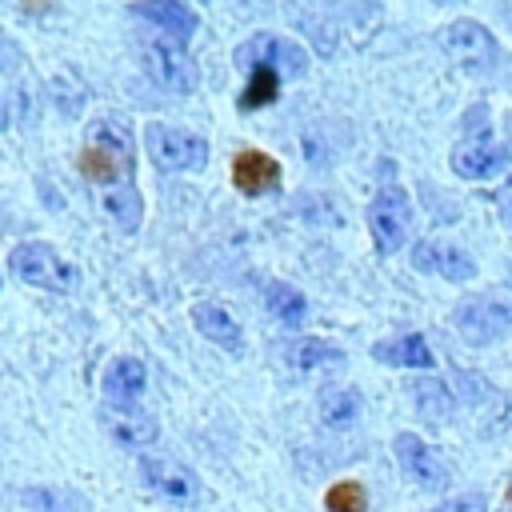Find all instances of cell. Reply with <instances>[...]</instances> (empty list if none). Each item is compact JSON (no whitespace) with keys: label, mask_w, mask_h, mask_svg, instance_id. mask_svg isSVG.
Returning <instances> with one entry per match:
<instances>
[{"label":"cell","mask_w":512,"mask_h":512,"mask_svg":"<svg viewBox=\"0 0 512 512\" xmlns=\"http://www.w3.org/2000/svg\"><path fill=\"white\" fill-rule=\"evenodd\" d=\"M360 416V392L356 388H324L320 392V420L324 424H352Z\"/></svg>","instance_id":"20"},{"label":"cell","mask_w":512,"mask_h":512,"mask_svg":"<svg viewBox=\"0 0 512 512\" xmlns=\"http://www.w3.org/2000/svg\"><path fill=\"white\" fill-rule=\"evenodd\" d=\"M396 460H400V468L420 484V488H428V492H440L444 484H448V468H444V460L416 436V432H400L396 436Z\"/></svg>","instance_id":"10"},{"label":"cell","mask_w":512,"mask_h":512,"mask_svg":"<svg viewBox=\"0 0 512 512\" xmlns=\"http://www.w3.org/2000/svg\"><path fill=\"white\" fill-rule=\"evenodd\" d=\"M368 228H372V240L380 252H396L404 240H408V228H412V200L404 188L388 184L376 192V200L368 204Z\"/></svg>","instance_id":"5"},{"label":"cell","mask_w":512,"mask_h":512,"mask_svg":"<svg viewBox=\"0 0 512 512\" xmlns=\"http://www.w3.org/2000/svg\"><path fill=\"white\" fill-rule=\"evenodd\" d=\"M76 164H80V172L88 180H100L108 188L116 180H128L132 164H136V144H132V132L124 128V120H108V116L92 120Z\"/></svg>","instance_id":"1"},{"label":"cell","mask_w":512,"mask_h":512,"mask_svg":"<svg viewBox=\"0 0 512 512\" xmlns=\"http://www.w3.org/2000/svg\"><path fill=\"white\" fill-rule=\"evenodd\" d=\"M436 4H460V0H436Z\"/></svg>","instance_id":"30"},{"label":"cell","mask_w":512,"mask_h":512,"mask_svg":"<svg viewBox=\"0 0 512 512\" xmlns=\"http://www.w3.org/2000/svg\"><path fill=\"white\" fill-rule=\"evenodd\" d=\"M412 396H416L420 416H428V420H444V416L452 412V392H448L440 380H416Z\"/></svg>","instance_id":"24"},{"label":"cell","mask_w":512,"mask_h":512,"mask_svg":"<svg viewBox=\"0 0 512 512\" xmlns=\"http://www.w3.org/2000/svg\"><path fill=\"white\" fill-rule=\"evenodd\" d=\"M508 160V144L496 140L492 128H476L468 132L456 148H452V172L456 176H468V180H488L504 168Z\"/></svg>","instance_id":"7"},{"label":"cell","mask_w":512,"mask_h":512,"mask_svg":"<svg viewBox=\"0 0 512 512\" xmlns=\"http://www.w3.org/2000/svg\"><path fill=\"white\" fill-rule=\"evenodd\" d=\"M372 356L380 364H392V368H432V348L424 336L408 332V336H396V340H380L372 348Z\"/></svg>","instance_id":"17"},{"label":"cell","mask_w":512,"mask_h":512,"mask_svg":"<svg viewBox=\"0 0 512 512\" xmlns=\"http://www.w3.org/2000/svg\"><path fill=\"white\" fill-rule=\"evenodd\" d=\"M100 208L112 216V224L116 228H124V232H132L140 220H144V200H140V192L132 188V184H112L108 192H100Z\"/></svg>","instance_id":"18"},{"label":"cell","mask_w":512,"mask_h":512,"mask_svg":"<svg viewBox=\"0 0 512 512\" xmlns=\"http://www.w3.org/2000/svg\"><path fill=\"white\" fill-rule=\"evenodd\" d=\"M288 360H292V368H300V372H308V368H320V364H332V360H340V348L336 344H328V340H296L292 348H288Z\"/></svg>","instance_id":"23"},{"label":"cell","mask_w":512,"mask_h":512,"mask_svg":"<svg viewBox=\"0 0 512 512\" xmlns=\"http://www.w3.org/2000/svg\"><path fill=\"white\" fill-rule=\"evenodd\" d=\"M236 64H244V68L264 64V68H276L280 76H300L304 64H308V56H304V48L292 44V40H280V36H252L248 44L236 48Z\"/></svg>","instance_id":"9"},{"label":"cell","mask_w":512,"mask_h":512,"mask_svg":"<svg viewBox=\"0 0 512 512\" xmlns=\"http://www.w3.org/2000/svg\"><path fill=\"white\" fill-rule=\"evenodd\" d=\"M432 512H488V500H484L480 492H468V496H456V500L436 504Z\"/></svg>","instance_id":"26"},{"label":"cell","mask_w":512,"mask_h":512,"mask_svg":"<svg viewBox=\"0 0 512 512\" xmlns=\"http://www.w3.org/2000/svg\"><path fill=\"white\" fill-rule=\"evenodd\" d=\"M144 72L168 92H192L196 88V64L180 40H148L144 44Z\"/></svg>","instance_id":"8"},{"label":"cell","mask_w":512,"mask_h":512,"mask_svg":"<svg viewBox=\"0 0 512 512\" xmlns=\"http://www.w3.org/2000/svg\"><path fill=\"white\" fill-rule=\"evenodd\" d=\"M148 156L160 172H196L208 164V140L196 132H180L168 124H148L144 132Z\"/></svg>","instance_id":"3"},{"label":"cell","mask_w":512,"mask_h":512,"mask_svg":"<svg viewBox=\"0 0 512 512\" xmlns=\"http://www.w3.org/2000/svg\"><path fill=\"white\" fill-rule=\"evenodd\" d=\"M108 428H112V436L120 440V444H128V448H144V444H152L156 440V420L152 416H144V412H136V408H112L108 412Z\"/></svg>","instance_id":"19"},{"label":"cell","mask_w":512,"mask_h":512,"mask_svg":"<svg viewBox=\"0 0 512 512\" xmlns=\"http://www.w3.org/2000/svg\"><path fill=\"white\" fill-rule=\"evenodd\" d=\"M12 272L32 284V288H48V292H76L80 288V268L72 260H64L52 244L44 240H24L12 248Z\"/></svg>","instance_id":"2"},{"label":"cell","mask_w":512,"mask_h":512,"mask_svg":"<svg viewBox=\"0 0 512 512\" xmlns=\"http://www.w3.org/2000/svg\"><path fill=\"white\" fill-rule=\"evenodd\" d=\"M500 208H504V216L512 220V184H508V188L500 192Z\"/></svg>","instance_id":"27"},{"label":"cell","mask_w":512,"mask_h":512,"mask_svg":"<svg viewBox=\"0 0 512 512\" xmlns=\"http://www.w3.org/2000/svg\"><path fill=\"white\" fill-rule=\"evenodd\" d=\"M140 476H144V484L156 496H164L172 504H192L196 492H200L196 488V476L184 464H172V460H160V456H144L140 460Z\"/></svg>","instance_id":"12"},{"label":"cell","mask_w":512,"mask_h":512,"mask_svg":"<svg viewBox=\"0 0 512 512\" xmlns=\"http://www.w3.org/2000/svg\"><path fill=\"white\" fill-rule=\"evenodd\" d=\"M232 184H236L244 196H264V192H272V188L280 184V164H276L272 156L256 152V148H244V152H236V160H232Z\"/></svg>","instance_id":"13"},{"label":"cell","mask_w":512,"mask_h":512,"mask_svg":"<svg viewBox=\"0 0 512 512\" xmlns=\"http://www.w3.org/2000/svg\"><path fill=\"white\" fill-rule=\"evenodd\" d=\"M276 88H280V72H276V68L256 64V68H252V76H248V84H244V92H240V108H244V112H252V108L272 104V100H276Z\"/></svg>","instance_id":"21"},{"label":"cell","mask_w":512,"mask_h":512,"mask_svg":"<svg viewBox=\"0 0 512 512\" xmlns=\"http://www.w3.org/2000/svg\"><path fill=\"white\" fill-rule=\"evenodd\" d=\"M264 300H268V308H272L284 324H300V320H304V312H308L304 296H300L292 284H280V280H272V284L264 288Z\"/></svg>","instance_id":"22"},{"label":"cell","mask_w":512,"mask_h":512,"mask_svg":"<svg viewBox=\"0 0 512 512\" xmlns=\"http://www.w3.org/2000/svg\"><path fill=\"white\" fill-rule=\"evenodd\" d=\"M192 324H196V332H200V336H208V340H212V344H220L224 352H240V348H244L240 324H236L220 304H208V300L192 304Z\"/></svg>","instance_id":"15"},{"label":"cell","mask_w":512,"mask_h":512,"mask_svg":"<svg viewBox=\"0 0 512 512\" xmlns=\"http://www.w3.org/2000/svg\"><path fill=\"white\" fill-rule=\"evenodd\" d=\"M132 16L152 20L156 28L168 32V40H180V44L196 32V12L180 0H140V4H132Z\"/></svg>","instance_id":"14"},{"label":"cell","mask_w":512,"mask_h":512,"mask_svg":"<svg viewBox=\"0 0 512 512\" xmlns=\"http://www.w3.org/2000/svg\"><path fill=\"white\" fill-rule=\"evenodd\" d=\"M8 120H12V112H8V104H4V96H0V128H8Z\"/></svg>","instance_id":"28"},{"label":"cell","mask_w":512,"mask_h":512,"mask_svg":"<svg viewBox=\"0 0 512 512\" xmlns=\"http://www.w3.org/2000/svg\"><path fill=\"white\" fill-rule=\"evenodd\" d=\"M452 324L468 344H492L512 328V308L492 296H468L452 308Z\"/></svg>","instance_id":"6"},{"label":"cell","mask_w":512,"mask_h":512,"mask_svg":"<svg viewBox=\"0 0 512 512\" xmlns=\"http://www.w3.org/2000/svg\"><path fill=\"white\" fill-rule=\"evenodd\" d=\"M412 264H416L420 272H436V276L456 280V284H464V280L476 276V260H472L464 248L444 244V240H420V244L412 248Z\"/></svg>","instance_id":"11"},{"label":"cell","mask_w":512,"mask_h":512,"mask_svg":"<svg viewBox=\"0 0 512 512\" xmlns=\"http://www.w3.org/2000/svg\"><path fill=\"white\" fill-rule=\"evenodd\" d=\"M324 504H328V512H364L368 508V492L356 480H340V484L328 488Z\"/></svg>","instance_id":"25"},{"label":"cell","mask_w":512,"mask_h":512,"mask_svg":"<svg viewBox=\"0 0 512 512\" xmlns=\"http://www.w3.org/2000/svg\"><path fill=\"white\" fill-rule=\"evenodd\" d=\"M508 508H512V484H508Z\"/></svg>","instance_id":"29"},{"label":"cell","mask_w":512,"mask_h":512,"mask_svg":"<svg viewBox=\"0 0 512 512\" xmlns=\"http://www.w3.org/2000/svg\"><path fill=\"white\" fill-rule=\"evenodd\" d=\"M440 48H444V56H448L452 64H460L464 72L484 76V72L496 68V40H492V32H488L484 24H476V20H452V24L440 32Z\"/></svg>","instance_id":"4"},{"label":"cell","mask_w":512,"mask_h":512,"mask_svg":"<svg viewBox=\"0 0 512 512\" xmlns=\"http://www.w3.org/2000/svg\"><path fill=\"white\" fill-rule=\"evenodd\" d=\"M148 376H144V364L132 360V356H116L108 368H104V396L120 408H128L140 392H144Z\"/></svg>","instance_id":"16"}]
</instances>
